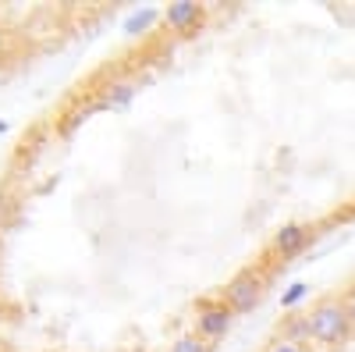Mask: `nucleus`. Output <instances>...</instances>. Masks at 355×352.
<instances>
[{
	"instance_id": "11",
	"label": "nucleus",
	"mask_w": 355,
	"mask_h": 352,
	"mask_svg": "<svg viewBox=\"0 0 355 352\" xmlns=\"http://www.w3.org/2000/svg\"><path fill=\"white\" fill-rule=\"evenodd\" d=\"M128 352H135V349H128Z\"/></svg>"
},
{
	"instance_id": "2",
	"label": "nucleus",
	"mask_w": 355,
	"mask_h": 352,
	"mask_svg": "<svg viewBox=\"0 0 355 352\" xmlns=\"http://www.w3.org/2000/svg\"><path fill=\"white\" fill-rule=\"evenodd\" d=\"M266 292V278L259 271H239L224 288H220V299L234 310V313H249L256 310V303L263 299Z\"/></svg>"
},
{
	"instance_id": "8",
	"label": "nucleus",
	"mask_w": 355,
	"mask_h": 352,
	"mask_svg": "<svg viewBox=\"0 0 355 352\" xmlns=\"http://www.w3.org/2000/svg\"><path fill=\"white\" fill-rule=\"evenodd\" d=\"M8 210H11V199H8V192H0V221H4Z\"/></svg>"
},
{
	"instance_id": "3",
	"label": "nucleus",
	"mask_w": 355,
	"mask_h": 352,
	"mask_svg": "<svg viewBox=\"0 0 355 352\" xmlns=\"http://www.w3.org/2000/svg\"><path fill=\"white\" fill-rule=\"evenodd\" d=\"M206 18V8L196 4V0H174L164 11V25L174 28V33H196Z\"/></svg>"
},
{
	"instance_id": "7",
	"label": "nucleus",
	"mask_w": 355,
	"mask_h": 352,
	"mask_svg": "<svg viewBox=\"0 0 355 352\" xmlns=\"http://www.w3.org/2000/svg\"><path fill=\"white\" fill-rule=\"evenodd\" d=\"M171 352H214V342H206L199 335H182L171 345Z\"/></svg>"
},
{
	"instance_id": "1",
	"label": "nucleus",
	"mask_w": 355,
	"mask_h": 352,
	"mask_svg": "<svg viewBox=\"0 0 355 352\" xmlns=\"http://www.w3.org/2000/svg\"><path fill=\"white\" fill-rule=\"evenodd\" d=\"M234 317L239 313H234L220 296L217 299H196V335L206 338V342H220L231 331Z\"/></svg>"
},
{
	"instance_id": "9",
	"label": "nucleus",
	"mask_w": 355,
	"mask_h": 352,
	"mask_svg": "<svg viewBox=\"0 0 355 352\" xmlns=\"http://www.w3.org/2000/svg\"><path fill=\"white\" fill-rule=\"evenodd\" d=\"M8 132V121H4V117H0V135H4Z\"/></svg>"
},
{
	"instance_id": "6",
	"label": "nucleus",
	"mask_w": 355,
	"mask_h": 352,
	"mask_svg": "<svg viewBox=\"0 0 355 352\" xmlns=\"http://www.w3.org/2000/svg\"><path fill=\"white\" fill-rule=\"evenodd\" d=\"M164 18V11L160 8H139V11H132L128 18H125V25H121V33L125 36H146L150 28L157 25Z\"/></svg>"
},
{
	"instance_id": "10",
	"label": "nucleus",
	"mask_w": 355,
	"mask_h": 352,
	"mask_svg": "<svg viewBox=\"0 0 355 352\" xmlns=\"http://www.w3.org/2000/svg\"><path fill=\"white\" fill-rule=\"evenodd\" d=\"M0 317H4V306H0Z\"/></svg>"
},
{
	"instance_id": "5",
	"label": "nucleus",
	"mask_w": 355,
	"mask_h": 352,
	"mask_svg": "<svg viewBox=\"0 0 355 352\" xmlns=\"http://www.w3.org/2000/svg\"><path fill=\"white\" fill-rule=\"evenodd\" d=\"M100 110H107V103H103V97H96V100H89V103H82V107H75V110H68L64 114V121H61V135L64 139H71L85 121H89V117H93V114H100Z\"/></svg>"
},
{
	"instance_id": "4",
	"label": "nucleus",
	"mask_w": 355,
	"mask_h": 352,
	"mask_svg": "<svg viewBox=\"0 0 355 352\" xmlns=\"http://www.w3.org/2000/svg\"><path fill=\"white\" fill-rule=\"evenodd\" d=\"M103 103H107V110H125L132 100H135V82L132 78H110L107 85H103Z\"/></svg>"
}]
</instances>
